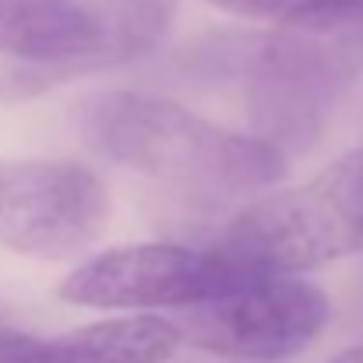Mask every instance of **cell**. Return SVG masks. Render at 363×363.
I'll return each mask as SVG.
<instances>
[{
    "label": "cell",
    "mask_w": 363,
    "mask_h": 363,
    "mask_svg": "<svg viewBox=\"0 0 363 363\" xmlns=\"http://www.w3.org/2000/svg\"><path fill=\"white\" fill-rule=\"evenodd\" d=\"M78 123L103 159L208 205L250 198L286 169V155L257 134L226 130L159 96H96Z\"/></svg>",
    "instance_id": "obj_1"
},
{
    "label": "cell",
    "mask_w": 363,
    "mask_h": 363,
    "mask_svg": "<svg viewBox=\"0 0 363 363\" xmlns=\"http://www.w3.org/2000/svg\"><path fill=\"white\" fill-rule=\"evenodd\" d=\"M237 279L303 275L363 250V145L303 184L250 201L212 247Z\"/></svg>",
    "instance_id": "obj_2"
},
{
    "label": "cell",
    "mask_w": 363,
    "mask_h": 363,
    "mask_svg": "<svg viewBox=\"0 0 363 363\" xmlns=\"http://www.w3.org/2000/svg\"><path fill=\"white\" fill-rule=\"evenodd\" d=\"M363 71V39L325 32H272L247 67V103L257 138L296 152L318 134L335 96Z\"/></svg>",
    "instance_id": "obj_3"
},
{
    "label": "cell",
    "mask_w": 363,
    "mask_h": 363,
    "mask_svg": "<svg viewBox=\"0 0 363 363\" xmlns=\"http://www.w3.org/2000/svg\"><path fill=\"white\" fill-rule=\"evenodd\" d=\"M332 321L328 296L303 275L243 279L187 311L180 335L243 363H282L311 350Z\"/></svg>",
    "instance_id": "obj_4"
},
{
    "label": "cell",
    "mask_w": 363,
    "mask_h": 363,
    "mask_svg": "<svg viewBox=\"0 0 363 363\" xmlns=\"http://www.w3.org/2000/svg\"><path fill=\"white\" fill-rule=\"evenodd\" d=\"M110 223V191L71 159H0V247L21 257H78Z\"/></svg>",
    "instance_id": "obj_5"
},
{
    "label": "cell",
    "mask_w": 363,
    "mask_h": 363,
    "mask_svg": "<svg viewBox=\"0 0 363 363\" xmlns=\"http://www.w3.org/2000/svg\"><path fill=\"white\" fill-rule=\"evenodd\" d=\"M237 279L216 250L184 243H123L82 261L64 282L60 300L85 311H191Z\"/></svg>",
    "instance_id": "obj_6"
},
{
    "label": "cell",
    "mask_w": 363,
    "mask_h": 363,
    "mask_svg": "<svg viewBox=\"0 0 363 363\" xmlns=\"http://www.w3.org/2000/svg\"><path fill=\"white\" fill-rule=\"evenodd\" d=\"M96 46V14L78 0H0L4 96H39L57 82L82 78Z\"/></svg>",
    "instance_id": "obj_7"
},
{
    "label": "cell",
    "mask_w": 363,
    "mask_h": 363,
    "mask_svg": "<svg viewBox=\"0 0 363 363\" xmlns=\"http://www.w3.org/2000/svg\"><path fill=\"white\" fill-rule=\"evenodd\" d=\"M180 346V325L159 314L103 318L53 339L0 328V363H169Z\"/></svg>",
    "instance_id": "obj_8"
},
{
    "label": "cell",
    "mask_w": 363,
    "mask_h": 363,
    "mask_svg": "<svg viewBox=\"0 0 363 363\" xmlns=\"http://www.w3.org/2000/svg\"><path fill=\"white\" fill-rule=\"evenodd\" d=\"M89 7L96 14V46L82 74L110 71L145 57L166 35L177 14V0H96Z\"/></svg>",
    "instance_id": "obj_9"
},
{
    "label": "cell",
    "mask_w": 363,
    "mask_h": 363,
    "mask_svg": "<svg viewBox=\"0 0 363 363\" xmlns=\"http://www.w3.org/2000/svg\"><path fill=\"white\" fill-rule=\"evenodd\" d=\"M219 11L268 21L275 32H325L363 39V0H212Z\"/></svg>",
    "instance_id": "obj_10"
},
{
    "label": "cell",
    "mask_w": 363,
    "mask_h": 363,
    "mask_svg": "<svg viewBox=\"0 0 363 363\" xmlns=\"http://www.w3.org/2000/svg\"><path fill=\"white\" fill-rule=\"evenodd\" d=\"M325 363H363V342H357V346H346V350H339L335 357H328Z\"/></svg>",
    "instance_id": "obj_11"
}]
</instances>
